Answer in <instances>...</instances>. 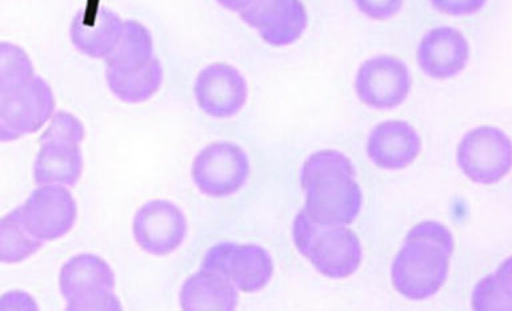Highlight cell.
<instances>
[{"label": "cell", "mask_w": 512, "mask_h": 311, "mask_svg": "<svg viewBox=\"0 0 512 311\" xmlns=\"http://www.w3.org/2000/svg\"><path fill=\"white\" fill-rule=\"evenodd\" d=\"M304 211L322 225L348 226L359 217L363 193L351 159L336 150L310 155L300 170Z\"/></svg>", "instance_id": "obj_1"}, {"label": "cell", "mask_w": 512, "mask_h": 311, "mask_svg": "<svg viewBox=\"0 0 512 311\" xmlns=\"http://www.w3.org/2000/svg\"><path fill=\"white\" fill-rule=\"evenodd\" d=\"M296 250L324 277L344 279L358 271L363 247L347 226L322 225L299 211L292 225Z\"/></svg>", "instance_id": "obj_2"}, {"label": "cell", "mask_w": 512, "mask_h": 311, "mask_svg": "<svg viewBox=\"0 0 512 311\" xmlns=\"http://www.w3.org/2000/svg\"><path fill=\"white\" fill-rule=\"evenodd\" d=\"M451 255L434 242L406 237L392 262V285L410 301L434 297L447 281Z\"/></svg>", "instance_id": "obj_3"}, {"label": "cell", "mask_w": 512, "mask_h": 311, "mask_svg": "<svg viewBox=\"0 0 512 311\" xmlns=\"http://www.w3.org/2000/svg\"><path fill=\"white\" fill-rule=\"evenodd\" d=\"M59 289L67 310H122L114 271L99 255L79 254L64 263Z\"/></svg>", "instance_id": "obj_4"}, {"label": "cell", "mask_w": 512, "mask_h": 311, "mask_svg": "<svg viewBox=\"0 0 512 311\" xmlns=\"http://www.w3.org/2000/svg\"><path fill=\"white\" fill-rule=\"evenodd\" d=\"M456 161L471 182L476 185H494L510 173V137L498 127H475L460 141Z\"/></svg>", "instance_id": "obj_5"}, {"label": "cell", "mask_w": 512, "mask_h": 311, "mask_svg": "<svg viewBox=\"0 0 512 311\" xmlns=\"http://www.w3.org/2000/svg\"><path fill=\"white\" fill-rule=\"evenodd\" d=\"M54 114V91L35 75L22 89L0 95V143L19 141L36 133Z\"/></svg>", "instance_id": "obj_6"}, {"label": "cell", "mask_w": 512, "mask_h": 311, "mask_svg": "<svg viewBox=\"0 0 512 311\" xmlns=\"http://www.w3.org/2000/svg\"><path fill=\"white\" fill-rule=\"evenodd\" d=\"M250 173L247 154L232 142L211 143L192 162L195 186L200 193L212 198L238 193L246 185Z\"/></svg>", "instance_id": "obj_7"}, {"label": "cell", "mask_w": 512, "mask_h": 311, "mask_svg": "<svg viewBox=\"0 0 512 311\" xmlns=\"http://www.w3.org/2000/svg\"><path fill=\"white\" fill-rule=\"evenodd\" d=\"M202 269L226 278L236 290L256 293L270 283L274 262L264 247L247 243H218L204 255Z\"/></svg>", "instance_id": "obj_8"}, {"label": "cell", "mask_w": 512, "mask_h": 311, "mask_svg": "<svg viewBox=\"0 0 512 311\" xmlns=\"http://www.w3.org/2000/svg\"><path fill=\"white\" fill-rule=\"evenodd\" d=\"M412 87L410 69L392 55H376L359 67L355 91L364 106L394 110L406 101Z\"/></svg>", "instance_id": "obj_9"}, {"label": "cell", "mask_w": 512, "mask_h": 311, "mask_svg": "<svg viewBox=\"0 0 512 311\" xmlns=\"http://www.w3.org/2000/svg\"><path fill=\"white\" fill-rule=\"evenodd\" d=\"M18 210L24 227L42 242L70 233L78 217L75 198L64 186H39Z\"/></svg>", "instance_id": "obj_10"}, {"label": "cell", "mask_w": 512, "mask_h": 311, "mask_svg": "<svg viewBox=\"0 0 512 311\" xmlns=\"http://www.w3.org/2000/svg\"><path fill=\"white\" fill-rule=\"evenodd\" d=\"M186 215L175 203L156 199L144 203L135 214L132 233L140 249L156 257L178 250L186 239Z\"/></svg>", "instance_id": "obj_11"}, {"label": "cell", "mask_w": 512, "mask_h": 311, "mask_svg": "<svg viewBox=\"0 0 512 311\" xmlns=\"http://www.w3.org/2000/svg\"><path fill=\"white\" fill-rule=\"evenodd\" d=\"M196 103L208 117H235L246 106L248 87L242 73L228 63L216 62L204 67L194 86Z\"/></svg>", "instance_id": "obj_12"}, {"label": "cell", "mask_w": 512, "mask_h": 311, "mask_svg": "<svg viewBox=\"0 0 512 311\" xmlns=\"http://www.w3.org/2000/svg\"><path fill=\"white\" fill-rule=\"evenodd\" d=\"M416 59L427 77L446 81L466 69L470 45L454 27H436L424 34L416 51Z\"/></svg>", "instance_id": "obj_13"}, {"label": "cell", "mask_w": 512, "mask_h": 311, "mask_svg": "<svg viewBox=\"0 0 512 311\" xmlns=\"http://www.w3.org/2000/svg\"><path fill=\"white\" fill-rule=\"evenodd\" d=\"M420 151L422 138L415 127L407 122H382L368 135L367 155L379 169H406L416 161Z\"/></svg>", "instance_id": "obj_14"}, {"label": "cell", "mask_w": 512, "mask_h": 311, "mask_svg": "<svg viewBox=\"0 0 512 311\" xmlns=\"http://www.w3.org/2000/svg\"><path fill=\"white\" fill-rule=\"evenodd\" d=\"M122 29V19L107 7L91 13L82 10L72 19L70 38L79 53L106 61L118 45Z\"/></svg>", "instance_id": "obj_15"}, {"label": "cell", "mask_w": 512, "mask_h": 311, "mask_svg": "<svg viewBox=\"0 0 512 311\" xmlns=\"http://www.w3.org/2000/svg\"><path fill=\"white\" fill-rule=\"evenodd\" d=\"M238 302V290L222 275L206 269L188 277L180 290V307L187 311H230Z\"/></svg>", "instance_id": "obj_16"}, {"label": "cell", "mask_w": 512, "mask_h": 311, "mask_svg": "<svg viewBox=\"0 0 512 311\" xmlns=\"http://www.w3.org/2000/svg\"><path fill=\"white\" fill-rule=\"evenodd\" d=\"M84 161L80 146L40 143L32 174L38 186H75L82 178Z\"/></svg>", "instance_id": "obj_17"}, {"label": "cell", "mask_w": 512, "mask_h": 311, "mask_svg": "<svg viewBox=\"0 0 512 311\" xmlns=\"http://www.w3.org/2000/svg\"><path fill=\"white\" fill-rule=\"evenodd\" d=\"M106 81L119 101L136 105L158 93L163 83V67L156 58L143 66H107Z\"/></svg>", "instance_id": "obj_18"}, {"label": "cell", "mask_w": 512, "mask_h": 311, "mask_svg": "<svg viewBox=\"0 0 512 311\" xmlns=\"http://www.w3.org/2000/svg\"><path fill=\"white\" fill-rule=\"evenodd\" d=\"M308 26V14L302 0L286 3L260 29L258 34L267 45L290 46L299 41Z\"/></svg>", "instance_id": "obj_19"}, {"label": "cell", "mask_w": 512, "mask_h": 311, "mask_svg": "<svg viewBox=\"0 0 512 311\" xmlns=\"http://www.w3.org/2000/svg\"><path fill=\"white\" fill-rule=\"evenodd\" d=\"M44 242L24 227L19 210L0 218V263L16 265L31 258L42 249Z\"/></svg>", "instance_id": "obj_20"}, {"label": "cell", "mask_w": 512, "mask_h": 311, "mask_svg": "<svg viewBox=\"0 0 512 311\" xmlns=\"http://www.w3.org/2000/svg\"><path fill=\"white\" fill-rule=\"evenodd\" d=\"M154 59V41L146 26L138 21L123 22L118 45L106 59L107 66H143Z\"/></svg>", "instance_id": "obj_21"}, {"label": "cell", "mask_w": 512, "mask_h": 311, "mask_svg": "<svg viewBox=\"0 0 512 311\" xmlns=\"http://www.w3.org/2000/svg\"><path fill=\"white\" fill-rule=\"evenodd\" d=\"M511 261L507 259L496 273L488 275L476 285L472 293L474 310H511Z\"/></svg>", "instance_id": "obj_22"}, {"label": "cell", "mask_w": 512, "mask_h": 311, "mask_svg": "<svg viewBox=\"0 0 512 311\" xmlns=\"http://www.w3.org/2000/svg\"><path fill=\"white\" fill-rule=\"evenodd\" d=\"M35 77L34 63L22 47L0 42V95L14 93Z\"/></svg>", "instance_id": "obj_23"}, {"label": "cell", "mask_w": 512, "mask_h": 311, "mask_svg": "<svg viewBox=\"0 0 512 311\" xmlns=\"http://www.w3.org/2000/svg\"><path fill=\"white\" fill-rule=\"evenodd\" d=\"M84 138H86V129L80 119L67 111H58L48 121L46 130L40 137V143L80 146Z\"/></svg>", "instance_id": "obj_24"}, {"label": "cell", "mask_w": 512, "mask_h": 311, "mask_svg": "<svg viewBox=\"0 0 512 311\" xmlns=\"http://www.w3.org/2000/svg\"><path fill=\"white\" fill-rule=\"evenodd\" d=\"M286 2L287 0H250L240 11L239 18L251 29L258 31Z\"/></svg>", "instance_id": "obj_25"}, {"label": "cell", "mask_w": 512, "mask_h": 311, "mask_svg": "<svg viewBox=\"0 0 512 311\" xmlns=\"http://www.w3.org/2000/svg\"><path fill=\"white\" fill-rule=\"evenodd\" d=\"M407 237L426 239V241L434 242L436 245L444 247V249L451 254L454 253L455 250V241L451 231L439 222H420L418 225L412 227Z\"/></svg>", "instance_id": "obj_26"}, {"label": "cell", "mask_w": 512, "mask_h": 311, "mask_svg": "<svg viewBox=\"0 0 512 311\" xmlns=\"http://www.w3.org/2000/svg\"><path fill=\"white\" fill-rule=\"evenodd\" d=\"M354 3L372 21H388L399 14L404 0H354Z\"/></svg>", "instance_id": "obj_27"}, {"label": "cell", "mask_w": 512, "mask_h": 311, "mask_svg": "<svg viewBox=\"0 0 512 311\" xmlns=\"http://www.w3.org/2000/svg\"><path fill=\"white\" fill-rule=\"evenodd\" d=\"M431 6L440 14L450 17H468L479 13L487 0H430Z\"/></svg>", "instance_id": "obj_28"}, {"label": "cell", "mask_w": 512, "mask_h": 311, "mask_svg": "<svg viewBox=\"0 0 512 311\" xmlns=\"http://www.w3.org/2000/svg\"><path fill=\"white\" fill-rule=\"evenodd\" d=\"M0 310H38L30 294L14 290L0 295Z\"/></svg>", "instance_id": "obj_29"}, {"label": "cell", "mask_w": 512, "mask_h": 311, "mask_svg": "<svg viewBox=\"0 0 512 311\" xmlns=\"http://www.w3.org/2000/svg\"><path fill=\"white\" fill-rule=\"evenodd\" d=\"M216 2H218L223 9L239 14L250 0H216Z\"/></svg>", "instance_id": "obj_30"}]
</instances>
